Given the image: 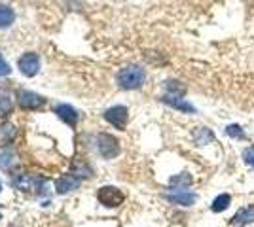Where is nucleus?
<instances>
[{"instance_id": "nucleus-18", "label": "nucleus", "mask_w": 254, "mask_h": 227, "mask_svg": "<svg viewBox=\"0 0 254 227\" xmlns=\"http://www.w3.org/2000/svg\"><path fill=\"white\" fill-rule=\"evenodd\" d=\"M165 89H167V95H177L181 97L186 93V85H182L181 82H165Z\"/></svg>"}, {"instance_id": "nucleus-22", "label": "nucleus", "mask_w": 254, "mask_h": 227, "mask_svg": "<svg viewBox=\"0 0 254 227\" xmlns=\"http://www.w3.org/2000/svg\"><path fill=\"white\" fill-rule=\"evenodd\" d=\"M12 74V68H10V65L4 61V57L0 55V78H4V76H10Z\"/></svg>"}, {"instance_id": "nucleus-19", "label": "nucleus", "mask_w": 254, "mask_h": 227, "mask_svg": "<svg viewBox=\"0 0 254 227\" xmlns=\"http://www.w3.org/2000/svg\"><path fill=\"white\" fill-rule=\"evenodd\" d=\"M12 110V98L8 93H0V116H6Z\"/></svg>"}, {"instance_id": "nucleus-9", "label": "nucleus", "mask_w": 254, "mask_h": 227, "mask_svg": "<svg viewBox=\"0 0 254 227\" xmlns=\"http://www.w3.org/2000/svg\"><path fill=\"white\" fill-rule=\"evenodd\" d=\"M55 114H57L59 120H63L67 125H71V127H76L78 118H80V114L73 106H69V104H57L55 106Z\"/></svg>"}, {"instance_id": "nucleus-15", "label": "nucleus", "mask_w": 254, "mask_h": 227, "mask_svg": "<svg viewBox=\"0 0 254 227\" xmlns=\"http://www.w3.org/2000/svg\"><path fill=\"white\" fill-rule=\"evenodd\" d=\"M231 203V197L228 193H222V195H218L217 199L213 201V206H211V210L213 212H222V210H226Z\"/></svg>"}, {"instance_id": "nucleus-7", "label": "nucleus", "mask_w": 254, "mask_h": 227, "mask_svg": "<svg viewBox=\"0 0 254 227\" xmlns=\"http://www.w3.org/2000/svg\"><path fill=\"white\" fill-rule=\"evenodd\" d=\"M46 102V98L42 95H36L33 91H21L19 93V106L23 110H36V108H42Z\"/></svg>"}, {"instance_id": "nucleus-1", "label": "nucleus", "mask_w": 254, "mask_h": 227, "mask_svg": "<svg viewBox=\"0 0 254 227\" xmlns=\"http://www.w3.org/2000/svg\"><path fill=\"white\" fill-rule=\"evenodd\" d=\"M146 82L145 68L137 66V65H127L118 72V85L121 89H139Z\"/></svg>"}, {"instance_id": "nucleus-8", "label": "nucleus", "mask_w": 254, "mask_h": 227, "mask_svg": "<svg viewBox=\"0 0 254 227\" xmlns=\"http://www.w3.org/2000/svg\"><path fill=\"white\" fill-rule=\"evenodd\" d=\"M167 106L175 108V110H181V112H184V114H195V108L194 104H190L188 100H184L182 97H177V95H165L163 98H161Z\"/></svg>"}, {"instance_id": "nucleus-4", "label": "nucleus", "mask_w": 254, "mask_h": 227, "mask_svg": "<svg viewBox=\"0 0 254 227\" xmlns=\"http://www.w3.org/2000/svg\"><path fill=\"white\" fill-rule=\"evenodd\" d=\"M105 120L109 121L110 125H114L116 129L123 131L127 125V120H129V112L125 106H112L105 112Z\"/></svg>"}, {"instance_id": "nucleus-12", "label": "nucleus", "mask_w": 254, "mask_h": 227, "mask_svg": "<svg viewBox=\"0 0 254 227\" xmlns=\"http://www.w3.org/2000/svg\"><path fill=\"white\" fill-rule=\"evenodd\" d=\"M254 222V206H245L241 208L237 214L231 218V226H237V227H245L249 226V224H253Z\"/></svg>"}, {"instance_id": "nucleus-16", "label": "nucleus", "mask_w": 254, "mask_h": 227, "mask_svg": "<svg viewBox=\"0 0 254 227\" xmlns=\"http://www.w3.org/2000/svg\"><path fill=\"white\" fill-rule=\"evenodd\" d=\"M194 138L199 146H203V144H207V142H213V140H215V134H213L211 129H207V127H199V129L195 131Z\"/></svg>"}, {"instance_id": "nucleus-3", "label": "nucleus", "mask_w": 254, "mask_h": 227, "mask_svg": "<svg viewBox=\"0 0 254 227\" xmlns=\"http://www.w3.org/2000/svg\"><path fill=\"white\" fill-rule=\"evenodd\" d=\"M97 150L105 159H112L120 154V142L107 132H101L97 136Z\"/></svg>"}, {"instance_id": "nucleus-20", "label": "nucleus", "mask_w": 254, "mask_h": 227, "mask_svg": "<svg viewBox=\"0 0 254 227\" xmlns=\"http://www.w3.org/2000/svg\"><path fill=\"white\" fill-rule=\"evenodd\" d=\"M226 134L231 136V138H239V140L245 138V131H243L239 125H228L226 127Z\"/></svg>"}, {"instance_id": "nucleus-17", "label": "nucleus", "mask_w": 254, "mask_h": 227, "mask_svg": "<svg viewBox=\"0 0 254 227\" xmlns=\"http://www.w3.org/2000/svg\"><path fill=\"white\" fill-rule=\"evenodd\" d=\"M192 182H194V178H192L190 174L182 172V174H177V176H173V178H171V186H177V188H188Z\"/></svg>"}, {"instance_id": "nucleus-5", "label": "nucleus", "mask_w": 254, "mask_h": 227, "mask_svg": "<svg viewBox=\"0 0 254 227\" xmlns=\"http://www.w3.org/2000/svg\"><path fill=\"white\" fill-rule=\"evenodd\" d=\"M17 66H19V70L23 72L27 78H33V76H36L38 70H40V57H38L36 53L29 51V53H25V55L19 57Z\"/></svg>"}, {"instance_id": "nucleus-21", "label": "nucleus", "mask_w": 254, "mask_h": 227, "mask_svg": "<svg viewBox=\"0 0 254 227\" xmlns=\"http://www.w3.org/2000/svg\"><path fill=\"white\" fill-rule=\"evenodd\" d=\"M243 159H245V163H247L249 167L254 168V144L253 146H249V148L243 152Z\"/></svg>"}, {"instance_id": "nucleus-10", "label": "nucleus", "mask_w": 254, "mask_h": 227, "mask_svg": "<svg viewBox=\"0 0 254 227\" xmlns=\"http://www.w3.org/2000/svg\"><path fill=\"white\" fill-rule=\"evenodd\" d=\"M165 199L173 204H181V206H192L195 203V197L194 193H188V192H173V193H165Z\"/></svg>"}, {"instance_id": "nucleus-11", "label": "nucleus", "mask_w": 254, "mask_h": 227, "mask_svg": "<svg viewBox=\"0 0 254 227\" xmlns=\"http://www.w3.org/2000/svg\"><path fill=\"white\" fill-rule=\"evenodd\" d=\"M78 186H80V178H78V176H74L73 172L55 182V190H57V193H61V195H63V193L73 192V190H76Z\"/></svg>"}, {"instance_id": "nucleus-2", "label": "nucleus", "mask_w": 254, "mask_h": 227, "mask_svg": "<svg viewBox=\"0 0 254 227\" xmlns=\"http://www.w3.org/2000/svg\"><path fill=\"white\" fill-rule=\"evenodd\" d=\"M97 199L101 204H105L109 208H114V206H120L125 201V195L118 188H114V186H103L97 192Z\"/></svg>"}, {"instance_id": "nucleus-23", "label": "nucleus", "mask_w": 254, "mask_h": 227, "mask_svg": "<svg viewBox=\"0 0 254 227\" xmlns=\"http://www.w3.org/2000/svg\"><path fill=\"white\" fill-rule=\"evenodd\" d=\"M6 129H8V127H0V134H2L4 138H6Z\"/></svg>"}, {"instance_id": "nucleus-25", "label": "nucleus", "mask_w": 254, "mask_h": 227, "mask_svg": "<svg viewBox=\"0 0 254 227\" xmlns=\"http://www.w3.org/2000/svg\"><path fill=\"white\" fill-rule=\"evenodd\" d=\"M0 218H2V214H0Z\"/></svg>"}, {"instance_id": "nucleus-6", "label": "nucleus", "mask_w": 254, "mask_h": 227, "mask_svg": "<svg viewBox=\"0 0 254 227\" xmlns=\"http://www.w3.org/2000/svg\"><path fill=\"white\" fill-rule=\"evenodd\" d=\"M12 184L15 190H23V192L40 190L44 186V182L38 178V176H33V174H17V176H13Z\"/></svg>"}, {"instance_id": "nucleus-13", "label": "nucleus", "mask_w": 254, "mask_h": 227, "mask_svg": "<svg viewBox=\"0 0 254 227\" xmlns=\"http://www.w3.org/2000/svg\"><path fill=\"white\" fill-rule=\"evenodd\" d=\"M17 163V159L13 156V152L10 148H4V150H0V168L2 170H10Z\"/></svg>"}, {"instance_id": "nucleus-14", "label": "nucleus", "mask_w": 254, "mask_h": 227, "mask_svg": "<svg viewBox=\"0 0 254 227\" xmlns=\"http://www.w3.org/2000/svg\"><path fill=\"white\" fill-rule=\"evenodd\" d=\"M13 19H15V13L10 6H4V4H0V29H4V27H10L13 23Z\"/></svg>"}, {"instance_id": "nucleus-24", "label": "nucleus", "mask_w": 254, "mask_h": 227, "mask_svg": "<svg viewBox=\"0 0 254 227\" xmlns=\"http://www.w3.org/2000/svg\"><path fill=\"white\" fill-rule=\"evenodd\" d=\"M0 190H2V184H0Z\"/></svg>"}]
</instances>
